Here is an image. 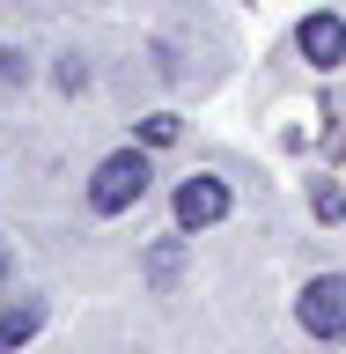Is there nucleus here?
I'll list each match as a JSON object with an SVG mask.
<instances>
[{
	"label": "nucleus",
	"instance_id": "nucleus-9",
	"mask_svg": "<svg viewBox=\"0 0 346 354\" xmlns=\"http://www.w3.org/2000/svg\"><path fill=\"white\" fill-rule=\"evenodd\" d=\"M140 140H148V148H170V140H177V118H148V126H140Z\"/></svg>",
	"mask_w": 346,
	"mask_h": 354
},
{
	"label": "nucleus",
	"instance_id": "nucleus-10",
	"mask_svg": "<svg viewBox=\"0 0 346 354\" xmlns=\"http://www.w3.org/2000/svg\"><path fill=\"white\" fill-rule=\"evenodd\" d=\"M0 281H8V251H0Z\"/></svg>",
	"mask_w": 346,
	"mask_h": 354
},
{
	"label": "nucleus",
	"instance_id": "nucleus-5",
	"mask_svg": "<svg viewBox=\"0 0 346 354\" xmlns=\"http://www.w3.org/2000/svg\"><path fill=\"white\" fill-rule=\"evenodd\" d=\"M37 325H44V310H37V303H15L8 317H0V354H8V347H22Z\"/></svg>",
	"mask_w": 346,
	"mask_h": 354
},
{
	"label": "nucleus",
	"instance_id": "nucleus-2",
	"mask_svg": "<svg viewBox=\"0 0 346 354\" xmlns=\"http://www.w3.org/2000/svg\"><path fill=\"white\" fill-rule=\"evenodd\" d=\"M295 317H302L309 339H346V273H317L295 295Z\"/></svg>",
	"mask_w": 346,
	"mask_h": 354
},
{
	"label": "nucleus",
	"instance_id": "nucleus-7",
	"mask_svg": "<svg viewBox=\"0 0 346 354\" xmlns=\"http://www.w3.org/2000/svg\"><path fill=\"white\" fill-rule=\"evenodd\" d=\"M309 207H317V221H346V192L331 185V177H317V185H309Z\"/></svg>",
	"mask_w": 346,
	"mask_h": 354
},
{
	"label": "nucleus",
	"instance_id": "nucleus-6",
	"mask_svg": "<svg viewBox=\"0 0 346 354\" xmlns=\"http://www.w3.org/2000/svg\"><path fill=\"white\" fill-rule=\"evenodd\" d=\"M177 236H184V229H177ZM177 236L148 251V281H155V288H170V281H177V266H184V243H177Z\"/></svg>",
	"mask_w": 346,
	"mask_h": 354
},
{
	"label": "nucleus",
	"instance_id": "nucleus-8",
	"mask_svg": "<svg viewBox=\"0 0 346 354\" xmlns=\"http://www.w3.org/2000/svg\"><path fill=\"white\" fill-rule=\"evenodd\" d=\"M30 82V52L22 44H0V88H22Z\"/></svg>",
	"mask_w": 346,
	"mask_h": 354
},
{
	"label": "nucleus",
	"instance_id": "nucleus-1",
	"mask_svg": "<svg viewBox=\"0 0 346 354\" xmlns=\"http://www.w3.org/2000/svg\"><path fill=\"white\" fill-rule=\"evenodd\" d=\"M148 155L140 148H118V155H104V162H96V177H88V207H96V214H126L133 199L148 192Z\"/></svg>",
	"mask_w": 346,
	"mask_h": 354
},
{
	"label": "nucleus",
	"instance_id": "nucleus-3",
	"mask_svg": "<svg viewBox=\"0 0 346 354\" xmlns=\"http://www.w3.org/2000/svg\"><path fill=\"white\" fill-rule=\"evenodd\" d=\"M229 214V185L221 177H184L177 185V229L192 236V229H214V221Z\"/></svg>",
	"mask_w": 346,
	"mask_h": 354
},
{
	"label": "nucleus",
	"instance_id": "nucleus-4",
	"mask_svg": "<svg viewBox=\"0 0 346 354\" xmlns=\"http://www.w3.org/2000/svg\"><path fill=\"white\" fill-rule=\"evenodd\" d=\"M295 44L309 52V66H325V74H331V66L346 59V22L339 15H309L302 30H295Z\"/></svg>",
	"mask_w": 346,
	"mask_h": 354
}]
</instances>
